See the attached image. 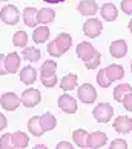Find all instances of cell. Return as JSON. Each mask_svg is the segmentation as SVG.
Wrapping results in <instances>:
<instances>
[{"mask_svg": "<svg viewBox=\"0 0 132 149\" xmlns=\"http://www.w3.org/2000/svg\"><path fill=\"white\" fill-rule=\"evenodd\" d=\"M71 45H72V37H71L68 32H60L56 37V40L48 45V52H49V56L62 57L65 52H68Z\"/></svg>", "mask_w": 132, "mask_h": 149, "instance_id": "obj_1", "label": "cell"}, {"mask_svg": "<svg viewBox=\"0 0 132 149\" xmlns=\"http://www.w3.org/2000/svg\"><path fill=\"white\" fill-rule=\"evenodd\" d=\"M0 19H2L5 25H9V26L17 25L20 20V13H19L17 6H14V5H5L2 11H0Z\"/></svg>", "mask_w": 132, "mask_h": 149, "instance_id": "obj_2", "label": "cell"}, {"mask_svg": "<svg viewBox=\"0 0 132 149\" xmlns=\"http://www.w3.org/2000/svg\"><path fill=\"white\" fill-rule=\"evenodd\" d=\"M92 115L98 123H108L114 115V109L109 103H98L92 111Z\"/></svg>", "mask_w": 132, "mask_h": 149, "instance_id": "obj_3", "label": "cell"}, {"mask_svg": "<svg viewBox=\"0 0 132 149\" xmlns=\"http://www.w3.org/2000/svg\"><path fill=\"white\" fill-rule=\"evenodd\" d=\"M20 102L25 104L26 108H34L38 103L42 102V94L35 88H29V89H25L23 94L20 97Z\"/></svg>", "mask_w": 132, "mask_h": 149, "instance_id": "obj_4", "label": "cell"}, {"mask_svg": "<svg viewBox=\"0 0 132 149\" xmlns=\"http://www.w3.org/2000/svg\"><path fill=\"white\" fill-rule=\"evenodd\" d=\"M79 100L81 103L91 104L97 100V91L91 83H85L79 88Z\"/></svg>", "mask_w": 132, "mask_h": 149, "instance_id": "obj_5", "label": "cell"}, {"mask_svg": "<svg viewBox=\"0 0 132 149\" xmlns=\"http://www.w3.org/2000/svg\"><path fill=\"white\" fill-rule=\"evenodd\" d=\"M101 29H103V25L100 20L97 19H89L83 23V32L86 37H91V38H95L101 34Z\"/></svg>", "mask_w": 132, "mask_h": 149, "instance_id": "obj_6", "label": "cell"}, {"mask_svg": "<svg viewBox=\"0 0 132 149\" xmlns=\"http://www.w3.org/2000/svg\"><path fill=\"white\" fill-rule=\"evenodd\" d=\"M20 97H17V94L14 92H5L2 97H0V104L5 111H15L20 104Z\"/></svg>", "mask_w": 132, "mask_h": 149, "instance_id": "obj_7", "label": "cell"}, {"mask_svg": "<svg viewBox=\"0 0 132 149\" xmlns=\"http://www.w3.org/2000/svg\"><path fill=\"white\" fill-rule=\"evenodd\" d=\"M106 143H108V135L101 131H95V132H92V134L88 135L86 148L97 149V148H103Z\"/></svg>", "mask_w": 132, "mask_h": 149, "instance_id": "obj_8", "label": "cell"}, {"mask_svg": "<svg viewBox=\"0 0 132 149\" xmlns=\"http://www.w3.org/2000/svg\"><path fill=\"white\" fill-rule=\"evenodd\" d=\"M112 128L118 132V134H128V132L132 131V118L126 117V115H118L115 117Z\"/></svg>", "mask_w": 132, "mask_h": 149, "instance_id": "obj_9", "label": "cell"}, {"mask_svg": "<svg viewBox=\"0 0 132 149\" xmlns=\"http://www.w3.org/2000/svg\"><path fill=\"white\" fill-rule=\"evenodd\" d=\"M97 54V49L91 45V43L88 42H81L77 45V57L81 58L83 62H88V60H91Z\"/></svg>", "mask_w": 132, "mask_h": 149, "instance_id": "obj_10", "label": "cell"}, {"mask_svg": "<svg viewBox=\"0 0 132 149\" xmlns=\"http://www.w3.org/2000/svg\"><path fill=\"white\" fill-rule=\"evenodd\" d=\"M58 108L66 114H74L77 112V102L75 98H72L68 94H63L58 97Z\"/></svg>", "mask_w": 132, "mask_h": 149, "instance_id": "obj_11", "label": "cell"}, {"mask_svg": "<svg viewBox=\"0 0 132 149\" xmlns=\"http://www.w3.org/2000/svg\"><path fill=\"white\" fill-rule=\"evenodd\" d=\"M109 52L114 58H123L128 54V43L124 40H115L109 46Z\"/></svg>", "mask_w": 132, "mask_h": 149, "instance_id": "obj_12", "label": "cell"}, {"mask_svg": "<svg viewBox=\"0 0 132 149\" xmlns=\"http://www.w3.org/2000/svg\"><path fill=\"white\" fill-rule=\"evenodd\" d=\"M20 66V56L17 52H9L5 57V68H6L8 74H15Z\"/></svg>", "mask_w": 132, "mask_h": 149, "instance_id": "obj_13", "label": "cell"}, {"mask_svg": "<svg viewBox=\"0 0 132 149\" xmlns=\"http://www.w3.org/2000/svg\"><path fill=\"white\" fill-rule=\"evenodd\" d=\"M104 72H106L108 79L111 81H117V80H122L124 77V69L122 65H117V63H112L109 65L108 68H104Z\"/></svg>", "mask_w": 132, "mask_h": 149, "instance_id": "obj_14", "label": "cell"}, {"mask_svg": "<svg viewBox=\"0 0 132 149\" xmlns=\"http://www.w3.org/2000/svg\"><path fill=\"white\" fill-rule=\"evenodd\" d=\"M98 11V5L95 0H81L79 3V13L81 15H95Z\"/></svg>", "mask_w": 132, "mask_h": 149, "instance_id": "obj_15", "label": "cell"}, {"mask_svg": "<svg viewBox=\"0 0 132 149\" xmlns=\"http://www.w3.org/2000/svg\"><path fill=\"white\" fill-rule=\"evenodd\" d=\"M100 14L101 17L106 22H114L115 19L118 17V9L114 3H104L103 6L100 8Z\"/></svg>", "mask_w": 132, "mask_h": 149, "instance_id": "obj_16", "label": "cell"}, {"mask_svg": "<svg viewBox=\"0 0 132 149\" xmlns=\"http://www.w3.org/2000/svg\"><path fill=\"white\" fill-rule=\"evenodd\" d=\"M20 80H22V83H25V85H32L37 80L35 68H32V66H29V65L25 66V68L20 71Z\"/></svg>", "mask_w": 132, "mask_h": 149, "instance_id": "obj_17", "label": "cell"}, {"mask_svg": "<svg viewBox=\"0 0 132 149\" xmlns=\"http://www.w3.org/2000/svg\"><path fill=\"white\" fill-rule=\"evenodd\" d=\"M11 141H13V148H26L29 145V137L25 134V132H14V134H11Z\"/></svg>", "mask_w": 132, "mask_h": 149, "instance_id": "obj_18", "label": "cell"}, {"mask_svg": "<svg viewBox=\"0 0 132 149\" xmlns=\"http://www.w3.org/2000/svg\"><path fill=\"white\" fill-rule=\"evenodd\" d=\"M37 13L38 11L35 8H32V6H28V8H25L23 11V22H25V25L26 26H29V28H35L37 26Z\"/></svg>", "mask_w": 132, "mask_h": 149, "instance_id": "obj_19", "label": "cell"}, {"mask_svg": "<svg viewBox=\"0 0 132 149\" xmlns=\"http://www.w3.org/2000/svg\"><path fill=\"white\" fill-rule=\"evenodd\" d=\"M54 19H56V13L51 8H42L37 13V22L40 25H48L51 22H54Z\"/></svg>", "mask_w": 132, "mask_h": 149, "instance_id": "obj_20", "label": "cell"}, {"mask_svg": "<svg viewBox=\"0 0 132 149\" xmlns=\"http://www.w3.org/2000/svg\"><path fill=\"white\" fill-rule=\"evenodd\" d=\"M40 125H42V129L45 132H48V131H52L57 126V120L51 112H45L40 117Z\"/></svg>", "mask_w": 132, "mask_h": 149, "instance_id": "obj_21", "label": "cell"}, {"mask_svg": "<svg viewBox=\"0 0 132 149\" xmlns=\"http://www.w3.org/2000/svg\"><path fill=\"white\" fill-rule=\"evenodd\" d=\"M28 129L29 132L34 137H42L45 134V131L42 129V125H40V117L38 115H34V117H31L29 121H28Z\"/></svg>", "mask_w": 132, "mask_h": 149, "instance_id": "obj_22", "label": "cell"}, {"mask_svg": "<svg viewBox=\"0 0 132 149\" xmlns=\"http://www.w3.org/2000/svg\"><path fill=\"white\" fill-rule=\"evenodd\" d=\"M56 69H57V63L56 62H52V60H46V62H43L42 68H40L42 79H48V77L56 75Z\"/></svg>", "mask_w": 132, "mask_h": 149, "instance_id": "obj_23", "label": "cell"}, {"mask_svg": "<svg viewBox=\"0 0 132 149\" xmlns=\"http://www.w3.org/2000/svg\"><path fill=\"white\" fill-rule=\"evenodd\" d=\"M77 80H79L77 74H66L62 79V81H60V88L63 91H72L77 86Z\"/></svg>", "mask_w": 132, "mask_h": 149, "instance_id": "obj_24", "label": "cell"}, {"mask_svg": "<svg viewBox=\"0 0 132 149\" xmlns=\"http://www.w3.org/2000/svg\"><path fill=\"white\" fill-rule=\"evenodd\" d=\"M49 37V28L48 26H38L32 32V40L35 43H45Z\"/></svg>", "mask_w": 132, "mask_h": 149, "instance_id": "obj_25", "label": "cell"}, {"mask_svg": "<svg viewBox=\"0 0 132 149\" xmlns=\"http://www.w3.org/2000/svg\"><path fill=\"white\" fill-rule=\"evenodd\" d=\"M88 132L85 129H75L72 131V140L79 148H86V140H88Z\"/></svg>", "mask_w": 132, "mask_h": 149, "instance_id": "obj_26", "label": "cell"}, {"mask_svg": "<svg viewBox=\"0 0 132 149\" xmlns=\"http://www.w3.org/2000/svg\"><path fill=\"white\" fill-rule=\"evenodd\" d=\"M129 92H132V86L129 83H122V85L115 86V89H114V98H115V102H122L123 97L126 95V94H129Z\"/></svg>", "mask_w": 132, "mask_h": 149, "instance_id": "obj_27", "label": "cell"}, {"mask_svg": "<svg viewBox=\"0 0 132 149\" xmlns=\"http://www.w3.org/2000/svg\"><path fill=\"white\" fill-rule=\"evenodd\" d=\"M40 57H42L40 49H37L34 46H29V48H25L23 49V58L28 60V62H38Z\"/></svg>", "mask_w": 132, "mask_h": 149, "instance_id": "obj_28", "label": "cell"}, {"mask_svg": "<svg viewBox=\"0 0 132 149\" xmlns=\"http://www.w3.org/2000/svg\"><path fill=\"white\" fill-rule=\"evenodd\" d=\"M13 43L14 46L17 48H26V43H28V34L25 31H17L13 36Z\"/></svg>", "mask_w": 132, "mask_h": 149, "instance_id": "obj_29", "label": "cell"}, {"mask_svg": "<svg viewBox=\"0 0 132 149\" xmlns=\"http://www.w3.org/2000/svg\"><path fill=\"white\" fill-rule=\"evenodd\" d=\"M97 83L100 85L101 88H108V86H111L112 81L108 79V75H106V72H104V69H100V71L97 72Z\"/></svg>", "mask_w": 132, "mask_h": 149, "instance_id": "obj_30", "label": "cell"}, {"mask_svg": "<svg viewBox=\"0 0 132 149\" xmlns=\"http://www.w3.org/2000/svg\"><path fill=\"white\" fill-rule=\"evenodd\" d=\"M100 62H101V54L97 51V54L94 57H92L91 60H88V62H85V65H86V68L88 69H95L98 65H100Z\"/></svg>", "mask_w": 132, "mask_h": 149, "instance_id": "obj_31", "label": "cell"}, {"mask_svg": "<svg viewBox=\"0 0 132 149\" xmlns=\"http://www.w3.org/2000/svg\"><path fill=\"white\" fill-rule=\"evenodd\" d=\"M13 146V141H11V134H5L0 137V148L3 149H8Z\"/></svg>", "mask_w": 132, "mask_h": 149, "instance_id": "obj_32", "label": "cell"}, {"mask_svg": "<svg viewBox=\"0 0 132 149\" xmlns=\"http://www.w3.org/2000/svg\"><path fill=\"white\" fill-rule=\"evenodd\" d=\"M122 103H123V108L126 109V111H131L132 112V92L126 94V95L123 97Z\"/></svg>", "mask_w": 132, "mask_h": 149, "instance_id": "obj_33", "label": "cell"}, {"mask_svg": "<svg viewBox=\"0 0 132 149\" xmlns=\"http://www.w3.org/2000/svg\"><path fill=\"white\" fill-rule=\"evenodd\" d=\"M111 148L112 149H124V148H128V143L123 139H115L114 141H111Z\"/></svg>", "mask_w": 132, "mask_h": 149, "instance_id": "obj_34", "label": "cell"}, {"mask_svg": "<svg viewBox=\"0 0 132 149\" xmlns=\"http://www.w3.org/2000/svg\"><path fill=\"white\" fill-rule=\"evenodd\" d=\"M122 11L126 15L132 14V0H122Z\"/></svg>", "mask_w": 132, "mask_h": 149, "instance_id": "obj_35", "label": "cell"}, {"mask_svg": "<svg viewBox=\"0 0 132 149\" xmlns=\"http://www.w3.org/2000/svg\"><path fill=\"white\" fill-rule=\"evenodd\" d=\"M5 74H8L6 68H5V56L0 54V75H5Z\"/></svg>", "mask_w": 132, "mask_h": 149, "instance_id": "obj_36", "label": "cell"}, {"mask_svg": "<svg viewBox=\"0 0 132 149\" xmlns=\"http://www.w3.org/2000/svg\"><path fill=\"white\" fill-rule=\"evenodd\" d=\"M6 125H8V120H6V117H5V115H3L2 112H0V131L6 128Z\"/></svg>", "mask_w": 132, "mask_h": 149, "instance_id": "obj_37", "label": "cell"}, {"mask_svg": "<svg viewBox=\"0 0 132 149\" xmlns=\"http://www.w3.org/2000/svg\"><path fill=\"white\" fill-rule=\"evenodd\" d=\"M57 148L58 149H71V148H72V145L68 143V141H60L58 145H57Z\"/></svg>", "mask_w": 132, "mask_h": 149, "instance_id": "obj_38", "label": "cell"}, {"mask_svg": "<svg viewBox=\"0 0 132 149\" xmlns=\"http://www.w3.org/2000/svg\"><path fill=\"white\" fill-rule=\"evenodd\" d=\"M46 3H60V2H65V0H43Z\"/></svg>", "mask_w": 132, "mask_h": 149, "instance_id": "obj_39", "label": "cell"}, {"mask_svg": "<svg viewBox=\"0 0 132 149\" xmlns=\"http://www.w3.org/2000/svg\"><path fill=\"white\" fill-rule=\"evenodd\" d=\"M45 148H46L45 145H37V146H35V149H45Z\"/></svg>", "mask_w": 132, "mask_h": 149, "instance_id": "obj_40", "label": "cell"}, {"mask_svg": "<svg viewBox=\"0 0 132 149\" xmlns=\"http://www.w3.org/2000/svg\"><path fill=\"white\" fill-rule=\"evenodd\" d=\"M128 26H129V31H131V32H132V20H131V22H129V25H128Z\"/></svg>", "mask_w": 132, "mask_h": 149, "instance_id": "obj_41", "label": "cell"}, {"mask_svg": "<svg viewBox=\"0 0 132 149\" xmlns=\"http://www.w3.org/2000/svg\"><path fill=\"white\" fill-rule=\"evenodd\" d=\"M131 72H132V62H131Z\"/></svg>", "mask_w": 132, "mask_h": 149, "instance_id": "obj_42", "label": "cell"}, {"mask_svg": "<svg viewBox=\"0 0 132 149\" xmlns=\"http://www.w3.org/2000/svg\"><path fill=\"white\" fill-rule=\"evenodd\" d=\"M2 2H6V0H2Z\"/></svg>", "mask_w": 132, "mask_h": 149, "instance_id": "obj_43", "label": "cell"}]
</instances>
